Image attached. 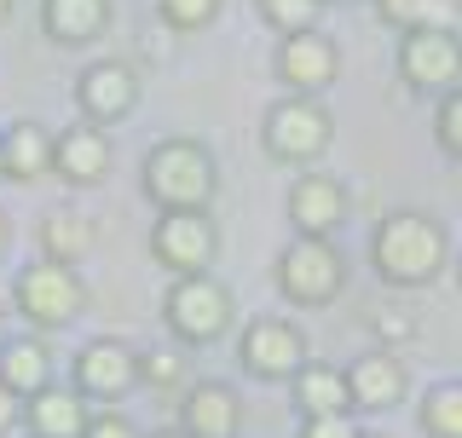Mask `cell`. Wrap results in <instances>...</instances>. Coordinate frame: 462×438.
Instances as JSON below:
<instances>
[{"label":"cell","instance_id":"cell-35","mask_svg":"<svg viewBox=\"0 0 462 438\" xmlns=\"http://www.w3.org/2000/svg\"><path fill=\"white\" fill-rule=\"evenodd\" d=\"M12 341V329H6V312H0V346H6Z\"/></svg>","mask_w":462,"mask_h":438},{"label":"cell","instance_id":"cell-29","mask_svg":"<svg viewBox=\"0 0 462 438\" xmlns=\"http://www.w3.org/2000/svg\"><path fill=\"white\" fill-rule=\"evenodd\" d=\"M295 438H358L353 415H300Z\"/></svg>","mask_w":462,"mask_h":438},{"label":"cell","instance_id":"cell-20","mask_svg":"<svg viewBox=\"0 0 462 438\" xmlns=\"http://www.w3.org/2000/svg\"><path fill=\"white\" fill-rule=\"evenodd\" d=\"M289 392H295L300 415H353V387H346V370H336V363H307V370L289 381Z\"/></svg>","mask_w":462,"mask_h":438},{"label":"cell","instance_id":"cell-32","mask_svg":"<svg viewBox=\"0 0 462 438\" xmlns=\"http://www.w3.org/2000/svg\"><path fill=\"white\" fill-rule=\"evenodd\" d=\"M18 421H23V398H18V392H12L6 381H0V438L18 427Z\"/></svg>","mask_w":462,"mask_h":438},{"label":"cell","instance_id":"cell-1","mask_svg":"<svg viewBox=\"0 0 462 438\" xmlns=\"http://www.w3.org/2000/svg\"><path fill=\"white\" fill-rule=\"evenodd\" d=\"M370 271L387 288H428L451 271V237L422 208H393L370 231Z\"/></svg>","mask_w":462,"mask_h":438},{"label":"cell","instance_id":"cell-27","mask_svg":"<svg viewBox=\"0 0 462 438\" xmlns=\"http://www.w3.org/2000/svg\"><path fill=\"white\" fill-rule=\"evenodd\" d=\"M433 139H439V151L462 168V87L439 98V110H433Z\"/></svg>","mask_w":462,"mask_h":438},{"label":"cell","instance_id":"cell-11","mask_svg":"<svg viewBox=\"0 0 462 438\" xmlns=\"http://www.w3.org/2000/svg\"><path fill=\"white\" fill-rule=\"evenodd\" d=\"M272 76L283 81V93H300V98H318L341 81V47L329 35H278V52H272Z\"/></svg>","mask_w":462,"mask_h":438},{"label":"cell","instance_id":"cell-34","mask_svg":"<svg viewBox=\"0 0 462 438\" xmlns=\"http://www.w3.org/2000/svg\"><path fill=\"white\" fill-rule=\"evenodd\" d=\"M151 438H185V427H162V433H151Z\"/></svg>","mask_w":462,"mask_h":438},{"label":"cell","instance_id":"cell-37","mask_svg":"<svg viewBox=\"0 0 462 438\" xmlns=\"http://www.w3.org/2000/svg\"><path fill=\"white\" fill-rule=\"evenodd\" d=\"M12 18V0H0V23H6Z\"/></svg>","mask_w":462,"mask_h":438},{"label":"cell","instance_id":"cell-31","mask_svg":"<svg viewBox=\"0 0 462 438\" xmlns=\"http://www.w3.org/2000/svg\"><path fill=\"white\" fill-rule=\"evenodd\" d=\"M81 438H144V433H139L122 410H98L93 421H87V433H81Z\"/></svg>","mask_w":462,"mask_h":438},{"label":"cell","instance_id":"cell-26","mask_svg":"<svg viewBox=\"0 0 462 438\" xmlns=\"http://www.w3.org/2000/svg\"><path fill=\"white\" fill-rule=\"evenodd\" d=\"M226 0H156V18H162L173 35H202L214 18H220Z\"/></svg>","mask_w":462,"mask_h":438},{"label":"cell","instance_id":"cell-16","mask_svg":"<svg viewBox=\"0 0 462 438\" xmlns=\"http://www.w3.org/2000/svg\"><path fill=\"white\" fill-rule=\"evenodd\" d=\"M110 162H116V151H110L105 127L81 122V127H64V133H58L52 173H58L64 185H76V191H87V185H105V179H110Z\"/></svg>","mask_w":462,"mask_h":438},{"label":"cell","instance_id":"cell-39","mask_svg":"<svg viewBox=\"0 0 462 438\" xmlns=\"http://www.w3.org/2000/svg\"><path fill=\"white\" fill-rule=\"evenodd\" d=\"M358 438H370V433H358Z\"/></svg>","mask_w":462,"mask_h":438},{"label":"cell","instance_id":"cell-10","mask_svg":"<svg viewBox=\"0 0 462 438\" xmlns=\"http://www.w3.org/2000/svg\"><path fill=\"white\" fill-rule=\"evenodd\" d=\"M134 387H144V352H134L127 341H87L76 352V392L87 404H122Z\"/></svg>","mask_w":462,"mask_h":438},{"label":"cell","instance_id":"cell-24","mask_svg":"<svg viewBox=\"0 0 462 438\" xmlns=\"http://www.w3.org/2000/svg\"><path fill=\"white\" fill-rule=\"evenodd\" d=\"M375 18L387 29H399V35H411V29H439L457 18V0H375Z\"/></svg>","mask_w":462,"mask_h":438},{"label":"cell","instance_id":"cell-6","mask_svg":"<svg viewBox=\"0 0 462 438\" xmlns=\"http://www.w3.org/2000/svg\"><path fill=\"white\" fill-rule=\"evenodd\" d=\"M12 306L29 317L35 329H69L87 312V283L76 266H58V260H35L12 277Z\"/></svg>","mask_w":462,"mask_h":438},{"label":"cell","instance_id":"cell-38","mask_svg":"<svg viewBox=\"0 0 462 438\" xmlns=\"http://www.w3.org/2000/svg\"><path fill=\"white\" fill-rule=\"evenodd\" d=\"M457 288H462V260H457Z\"/></svg>","mask_w":462,"mask_h":438},{"label":"cell","instance_id":"cell-36","mask_svg":"<svg viewBox=\"0 0 462 438\" xmlns=\"http://www.w3.org/2000/svg\"><path fill=\"white\" fill-rule=\"evenodd\" d=\"M12 179V173H6V151H0V185H6Z\"/></svg>","mask_w":462,"mask_h":438},{"label":"cell","instance_id":"cell-30","mask_svg":"<svg viewBox=\"0 0 462 438\" xmlns=\"http://www.w3.org/2000/svg\"><path fill=\"white\" fill-rule=\"evenodd\" d=\"M370 329L382 334V346H387V341H411V334H416V317H404L399 306H382V312L370 317Z\"/></svg>","mask_w":462,"mask_h":438},{"label":"cell","instance_id":"cell-13","mask_svg":"<svg viewBox=\"0 0 462 438\" xmlns=\"http://www.w3.org/2000/svg\"><path fill=\"white\" fill-rule=\"evenodd\" d=\"M353 214V191L336 179V173H300L289 185V225L295 237H336Z\"/></svg>","mask_w":462,"mask_h":438},{"label":"cell","instance_id":"cell-15","mask_svg":"<svg viewBox=\"0 0 462 438\" xmlns=\"http://www.w3.org/2000/svg\"><path fill=\"white\" fill-rule=\"evenodd\" d=\"M185 438H237L243 433V398L231 381H197L180 398Z\"/></svg>","mask_w":462,"mask_h":438},{"label":"cell","instance_id":"cell-3","mask_svg":"<svg viewBox=\"0 0 462 438\" xmlns=\"http://www.w3.org/2000/svg\"><path fill=\"white\" fill-rule=\"evenodd\" d=\"M329 139H336V115L324 110V98L283 93L260 115V151L278 168H312L329 151Z\"/></svg>","mask_w":462,"mask_h":438},{"label":"cell","instance_id":"cell-9","mask_svg":"<svg viewBox=\"0 0 462 438\" xmlns=\"http://www.w3.org/2000/svg\"><path fill=\"white\" fill-rule=\"evenodd\" d=\"M399 81L411 93H457L462 87V35L451 23L439 29H411L399 41Z\"/></svg>","mask_w":462,"mask_h":438},{"label":"cell","instance_id":"cell-12","mask_svg":"<svg viewBox=\"0 0 462 438\" xmlns=\"http://www.w3.org/2000/svg\"><path fill=\"white\" fill-rule=\"evenodd\" d=\"M76 110L93 127H116L139 110V69L122 58H93L76 76Z\"/></svg>","mask_w":462,"mask_h":438},{"label":"cell","instance_id":"cell-23","mask_svg":"<svg viewBox=\"0 0 462 438\" xmlns=\"http://www.w3.org/2000/svg\"><path fill=\"white\" fill-rule=\"evenodd\" d=\"M416 427L428 438H462V381H439L416 404Z\"/></svg>","mask_w":462,"mask_h":438},{"label":"cell","instance_id":"cell-14","mask_svg":"<svg viewBox=\"0 0 462 438\" xmlns=\"http://www.w3.org/2000/svg\"><path fill=\"white\" fill-rule=\"evenodd\" d=\"M346 387H353V415H387L411 392V370L393 346H375V352L346 363Z\"/></svg>","mask_w":462,"mask_h":438},{"label":"cell","instance_id":"cell-22","mask_svg":"<svg viewBox=\"0 0 462 438\" xmlns=\"http://www.w3.org/2000/svg\"><path fill=\"white\" fill-rule=\"evenodd\" d=\"M93 219H87L81 208H52L47 219H41L35 242H41V260H58V266H76L81 254H93Z\"/></svg>","mask_w":462,"mask_h":438},{"label":"cell","instance_id":"cell-4","mask_svg":"<svg viewBox=\"0 0 462 438\" xmlns=\"http://www.w3.org/2000/svg\"><path fill=\"white\" fill-rule=\"evenodd\" d=\"M162 324L180 346H214L237 324V300H231V288L214 271L173 277L168 295H162Z\"/></svg>","mask_w":462,"mask_h":438},{"label":"cell","instance_id":"cell-5","mask_svg":"<svg viewBox=\"0 0 462 438\" xmlns=\"http://www.w3.org/2000/svg\"><path fill=\"white\" fill-rule=\"evenodd\" d=\"M272 283L289 306H329L346 288V254L336 237H295L272 266Z\"/></svg>","mask_w":462,"mask_h":438},{"label":"cell","instance_id":"cell-33","mask_svg":"<svg viewBox=\"0 0 462 438\" xmlns=\"http://www.w3.org/2000/svg\"><path fill=\"white\" fill-rule=\"evenodd\" d=\"M6 248H12V219L0 214V260H6Z\"/></svg>","mask_w":462,"mask_h":438},{"label":"cell","instance_id":"cell-17","mask_svg":"<svg viewBox=\"0 0 462 438\" xmlns=\"http://www.w3.org/2000/svg\"><path fill=\"white\" fill-rule=\"evenodd\" d=\"M116 6L110 0H41V35L52 47H93L110 29Z\"/></svg>","mask_w":462,"mask_h":438},{"label":"cell","instance_id":"cell-18","mask_svg":"<svg viewBox=\"0 0 462 438\" xmlns=\"http://www.w3.org/2000/svg\"><path fill=\"white\" fill-rule=\"evenodd\" d=\"M93 410H87V398L76 387H47L35 392V398H23V427L29 438H81Z\"/></svg>","mask_w":462,"mask_h":438},{"label":"cell","instance_id":"cell-2","mask_svg":"<svg viewBox=\"0 0 462 438\" xmlns=\"http://www.w3.org/2000/svg\"><path fill=\"white\" fill-rule=\"evenodd\" d=\"M139 191L156 214L173 208H214L220 196V162L202 139H162L139 162Z\"/></svg>","mask_w":462,"mask_h":438},{"label":"cell","instance_id":"cell-25","mask_svg":"<svg viewBox=\"0 0 462 438\" xmlns=\"http://www.w3.org/2000/svg\"><path fill=\"white\" fill-rule=\"evenodd\" d=\"M324 6L329 0H260V18H266V29H278V35H307V29H318Z\"/></svg>","mask_w":462,"mask_h":438},{"label":"cell","instance_id":"cell-28","mask_svg":"<svg viewBox=\"0 0 462 438\" xmlns=\"http://www.w3.org/2000/svg\"><path fill=\"white\" fill-rule=\"evenodd\" d=\"M180 375H185V363H180V352H173V346L144 352V381H151V387H173Z\"/></svg>","mask_w":462,"mask_h":438},{"label":"cell","instance_id":"cell-7","mask_svg":"<svg viewBox=\"0 0 462 438\" xmlns=\"http://www.w3.org/2000/svg\"><path fill=\"white\" fill-rule=\"evenodd\" d=\"M220 254V225H214L208 208H173V214H156L151 225V260L173 277H197L214 266Z\"/></svg>","mask_w":462,"mask_h":438},{"label":"cell","instance_id":"cell-21","mask_svg":"<svg viewBox=\"0 0 462 438\" xmlns=\"http://www.w3.org/2000/svg\"><path fill=\"white\" fill-rule=\"evenodd\" d=\"M0 381H6L18 398H35V392L52 387V352L41 334H18V341L0 346Z\"/></svg>","mask_w":462,"mask_h":438},{"label":"cell","instance_id":"cell-8","mask_svg":"<svg viewBox=\"0 0 462 438\" xmlns=\"http://www.w3.org/2000/svg\"><path fill=\"white\" fill-rule=\"evenodd\" d=\"M237 363L254 381H295L312 363L307 329H300L295 317H254V324H243V334H237Z\"/></svg>","mask_w":462,"mask_h":438},{"label":"cell","instance_id":"cell-19","mask_svg":"<svg viewBox=\"0 0 462 438\" xmlns=\"http://www.w3.org/2000/svg\"><path fill=\"white\" fill-rule=\"evenodd\" d=\"M0 151H6V173L18 185H35L52 173V151H58V133L41 122H12L6 133H0Z\"/></svg>","mask_w":462,"mask_h":438}]
</instances>
